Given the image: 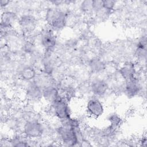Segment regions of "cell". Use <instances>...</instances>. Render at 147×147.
I'll return each instance as SVG.
<instances>
[{
    "instance_id": "obj_10",
    "label": "cell",
    "mask_w": 147,
    "mask_h": 147,
    "mask_svg": "<svg viewBox=\"0 0 147 147\" xmlns=\"http://www.w3.org/2000/svg\"><path fill=\"white\" fill-rule=\"evenodd\" d=\"M90 87L93 96L101 98L105 96L109 90V84L101 78H96L92 80Z\"/></svg>"
},
{
    "instance_id": "obj_13",
    "label": "cell",
    "mask_w": 147,
    "mask_h": 147,
    "mask_svg": "<svg viewBox=\"0 0 147 147\" xmlns=\"http://www.w3.org/2000/svg\"><path fill=\"white\" fill-rule=\"evenodd\" d=\"M119 73L123 79L125 81L129 80L136 76V65L130 61L126 62L120 67Z\"/></svg>"
},
{
    "instance_id": "obj_11",
    "label": "cell",
    "mask_w": 147,
    "mask_h": 147,
    "mask_svg": "<svg viewBox=\"0 0 147 147\" xmlns=\"http://www.w3.org/2000/svg\"><path fill=\"white\" fill-rule=\"evenodd\" d=\"M18 17L17 14L12 11L6 10L2 13L1 18V29L4 30L10 29L17 24Z\"/></svg>"
},
{
    "instance_id": "obj_9",
    "label": "cell",
    "mask_w": 147,
    "mask_h": 147,
    "mask_svg": "<svg viewBox=\"0 0 147 147\" xmlns=\"http://www.w3.org/2000/svg\"><path fill=\"white\" fill-rule=\"evenodd\" d=\"M29 82L25 90L26 99L32 103H37L42 100V89L33 80Z\"/></svg>"
},
{
    "instance_id": "obj_18",
    "label": "cell",
    "mask_w": 147,
    "mask_h": 147,
    "mask_svg": "<svg viewBox=\"0 0 147 147\" xmlns=\"http://www.w3.org/2000/svg\"><path fill=\"white\" fill-rule=\"evenodd\" d=\"M80 5V9L82 12L87 14L93 12L92 1H84Z\"/></svg>"
},
{
    "instance_id": "obj_17",
    "label": "cell",
    "mask_w": 147,
    "mask_h": 147,
    "mask_svg": "<svg viewBox=\"0 0 147 147\" xmlns=\"http://www.w3.org/2000/svg\"><path fill=\"white\" fill-rule=\"evenodd\" d=\"M60 125L69 127L74 129H81V123L80 120L75 117H72V116L65 119L60 121Z\"/></svg>"
},
{
    "instance_id": "obj_4",
    "label": "cell",
    "mask_w": 147,
    "mask_h": 147,
    "mask_svg": "<svg viewBox=\"0 0 147 147\" xmlns=\"http://www.w3.org/2000/svg\"><path fill=\"white\" fill-rule=\"evenodd\" d=\"M22 133L28 138L37 140L45 133V124L41 120L25 121L22 126Z\"/></svg>"
},
{
    "instance_id": "obj_2",
    "label": "cell",
    "mask_w": 147,
    "mask_h": 147,
    "mask_svg": "<svg viewBox=\"0 0 147 147\" xmlns=\"http://www.w3.org/2000/svg\"><path fill=\"white\" fill-rule=\"evenodd\" d=\"M56 134L60 142L64 146H79L81 141L85 138L82 129H74L60 125L56 127Z\"/></svg>"
},
{
    "instance_id": "obj_12",
    "label": "cell",
    "mask_w": 147,
    "mask_h": 147,
    "mask_svg": "<svg viewBox=\"0 0 147 147\" xmlns=\"http://www.w3.org/2000/svg\"><path fill=\"white\" fill-rule=\"evenodd\" d=\"M60 95V90L56 85L48 86L42 88V100L48 105L54 102Z\"/></svg>"
},
{
    "instance_id": "obj_6",
    "label": "cell",
    "mask_w": 147,
    "mask_h": 147,
    "mask_svg": "<svg viewBox=\"0 0 147 147\" xmlns=\"http://www.w3.org/2000/svg\"><path fill=\"white\" fill-rule=\"evenodd\" d=\"M18 26L21 32L25 35H31L36 30L38 21L32 14H23L18 17Z\"/></svg>"
},
{
    "instance_id": "obj_3",
    "label": "cell",
    "mask_w": 147,
    "mask_h": 147,
    "mask_svg": "<svg viewBox=\"0 0 147 147\" xmlns=\"http://www.w3.org/2000/svg\"><path fill=\"white\" fill-rule=\"evenodd\" d=\"M48 106V111L59 121L65 119L72 116L69 102L61 95L54 102Z\"/></svg>"
},
{
    "instance_id": "obj_8",
    "label": "cell",
    "mask_w": 147,
    "mask_h": 147,
    "mask_svg": "<svg viewBox=\"0 0 147 147\" xmlns=\"http://www.w3.org/2000/svg\"><path fill=\"white\" fill-rule=\"evenodd\" d=\"M142 91V85L137 77L136 76L125 81L123 85V92L128 98H133L138 96Z\"/></svg>"
},
{
    "instance_id": "obj_19",
    "label": "cell",
    "mask_w": 147,
    "mask_h": 147,
    "mask_svg": "<svg viewBox=\"0 0 147 147\" xmlns=\"http://www.w3.org/2000/svg\"><path fill=\"white\" fill-rule=\"evenodd\" d=\"M116 2L111 0L103 1V7L108 14H110L114 10Z\"/></svg>"
},
{
    "instance_id": "obj_15",
    "label": "cell",
    "mask_w": 147,
    "mask_h": 147,
    "mask_svg": "<svg viewBox=\"0 0 147 147\" xmlns=\"http://www.w3.org/2000/svg\"><path fill=\"white\" fill-rule=\"evenodd\" d=\"M88 66L91 71L94 73L100 72L105 68V63L100 59L96 57L92 58L90 60Z\"/></svg>"
},
{
    "instance_id": "obj_21",
    "label": "cell",
    "mask_w": 147,
    "mask_h": 147,
    "mask_svg": "<svg viewBox=\"0 0 147 147\" xmlns=\"http://www.w3.org/2000/svg\"><path fill=\"white\" fill-rule=\"evenodd\" d=\"M10 1H7V0H1L0 4H1V7H6V6H7L9 4H10Z\"/></svg>"
},
{
    "instance_id": "obj_1",
    "label": "cell",
    "mask_w": 147,
    "mask_h": 147,
    "mask_svg": "<svg viewBox=\"0 0 147 147\" xmlns=\"http://www.w3.org/2000/svg\"><path fill=\"white\" fill-rule=\"evenodd\" d=\"M44 20L48 26L55 32L61 31L66 26L68 14L58 7L48 8L44 14Z\"/></svg>"
},
{
    "instance_id": "obj_7",
    "label": "cell",
    "mask_w": 147,
    "mask_h": 147,
    "mask_svg": "<svg viewBox=\"0 0 147 147\" xmlns=\"http://www.w3.org/2000/svg\"><path fill=\"white\" fill-rule=\"evenodd\" d=\"M85 110L87 114L90 117L93 118H98L104 114L105 108L100 99L93 96L86 102Z\"/></svg>"
},
{
    "instance_id": "obj_16",
    "label": "cell",
    "mask_w": 147,
    "mask_h": 147,
    "mask_svg": "<svg viewBox=\"0 0 147 147\" xmlns=\"http://www.w3.org/2000/svg\"><path fill=\"white\" fill-rule=\"evenodd\" d=\"M107 119L110 124L109 127L116 130L118 128V127H119L122 122V117L115 113L110 114L108 115Z\"/></svg>"
},
{
    "instance_id": "obj_14",
    "label": "cell",
    "mask_w": 147,
    "mask_h": 147,
    "mask_svg": "<svg viewBox=\"0 0 147 147\" xmlns=\"http://www.w3.org/2000/svg\"><path fill=\"white\" fill-rule=\"evenodd\" d=\"M37 75L36 69L30 65L24 67L20 72V78L24 81L31 82L34 79Z\"/></svg>"
},
{
    "instance_id": "obj_20",
    "label": "cell",
    "mask_w": 147,
    "mask_h": 147,
    "mask_svg": "<svg viewBox=\"0 0 147 147\" xmlns=\"http://www.w3.org/2000/svg\"><path fill=\"white\" fill-rule=\"evenodd\" d=\"M147 140H146V137L145 136H142L141 139H140L139 140V144L140 146H147V142H146Z\"/></svg>"
},
{
    "instance_id": "obj_5",
    "label": "cell",
    "mask_w": 147,
    "mask_h": 147,
    "mask_svg": "<svg viewBox=\"0 0 147 147\" xmlns=\"http://www.w3.org/2000/svg\"><path fill=\"white\" fill-rule=\"evenodd\" d=\"M38 41L45 52L52 53L55 49L57 38L55 32L49 26L44 28L38 35Z\"/></svg>"
}]
</instances>
